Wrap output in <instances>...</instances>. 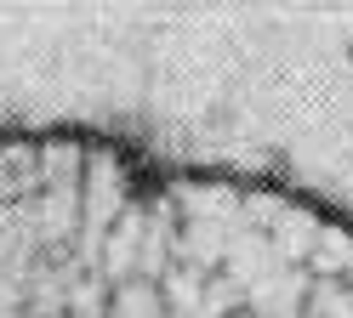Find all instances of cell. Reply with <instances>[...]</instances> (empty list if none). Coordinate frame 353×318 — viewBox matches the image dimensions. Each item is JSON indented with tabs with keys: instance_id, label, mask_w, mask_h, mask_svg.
<instances>
[{
	"instance_id": "6da1fadb",
	"label": "cell",
	"mask_w": 353,
	"mask_h": 318,
	"mask_svg": "<svg viewBox=\"0 0 353 318\" xmlns=\"http://www.w3.org/2000/svg\"><path fill=\"white\" fill-rule=\"evenodd\" d=\"M108 318H165V290L154 279H120L108 295Z\"/></svg>"
},
{
	"instance_id": "7a4b0ae2",
	"label": "cell",
	"mask_w": 353,
	"mask_h": 318,
	"mask_svg": "<svg viewBox=\"0 0 353 318\" xmlns=\"http://www.w3.org/2000/svg\"><path fill=\"white\" fill-rule=\"evenodd\" d=\"M302 318H353V279H314L302 295Z\"/></svg>"
},
{
	"instance_id": "3957f363",
	"label": "cell",
	"mask_w": 353,
	"mask_h": 318,
	"mask_svg": "<svg viewBox=\"0 0 353 318\" xmlns=\"http://www.w3.org/2000/svg\"><path fill=\"white\" fill-rule=\"evenodd\" d=\"M40 182V153L34 148H0V193L34 188Z\"/></svg>"
}]
</instances>
